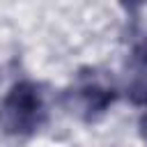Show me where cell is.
Masks as SVG:
<instances>
[{"mask_svg":"<svg viewBox=\"0 0 147 147\" xmlns=\"http://www.w3.org/2000/svg\"><path fill=\"white\" fill-rule=\"evenodd\" d=\"M44 115L41 94L30 83L14 85L0 106V124L7 133H30L39 126Z\"/></svg>","mask_w":147,"mask_h":147,"instance_id":"6da1fadb","label":"cell"}]
</instances>
